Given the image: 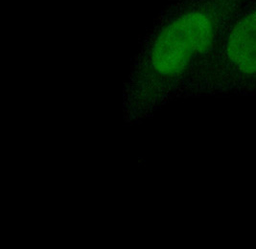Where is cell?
Listing matches in <instances>:
<instances>
[{"label": "cell", "mask_w": 256, "mask_h": 249, "mask_svg": "<svg viewBox=\"0 0 256 249\" xmlns=\"http://www.w3.org/2000/svg\"><path fill=\"white\" fill-rule=\"evenodd\" d=\"M217 20L204 10L188 12L171 26L154 48V70L176 74L184 70L196 56L208 50L214 39Z\"/></svg>", "instance_id": "obj_1"}, {"label": "cell", "mask_w": 256, "mask_h": 249, "mask_svg": "<svg viewBox=\"0 0 256 249\" xmlns=\"http://www.w3.org/2000/svg\"><path fill=\"white\" fill-rule=\"evenodd\" d=\"M226 54L234 69L244 75H256V6L233 25Z\"/></svg>", "instance_id": "obj_2"}]
</instances>
